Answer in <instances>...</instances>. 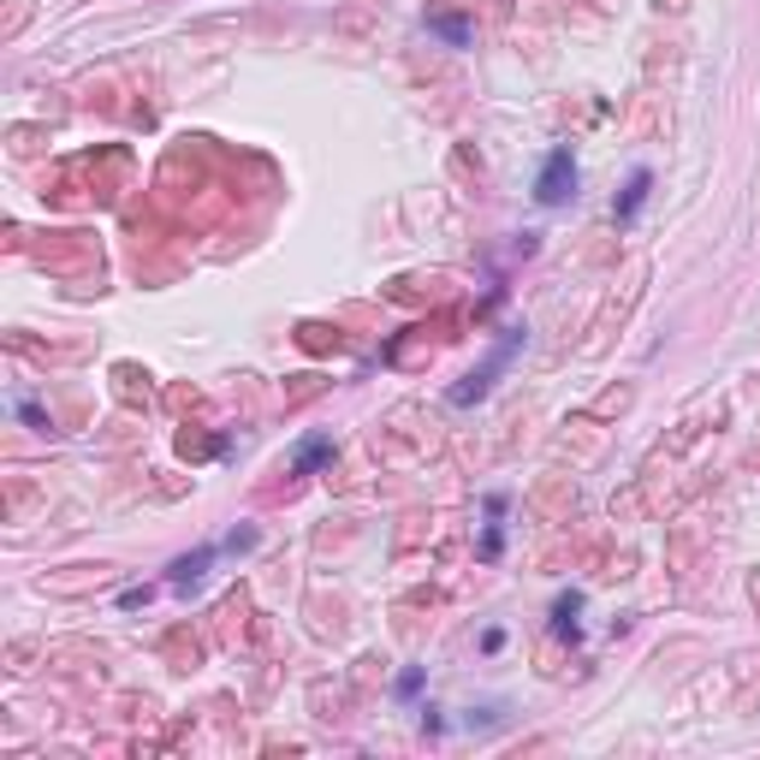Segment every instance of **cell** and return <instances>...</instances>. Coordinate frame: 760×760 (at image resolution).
<instances>
[{
  "instance_id": "277c9868",
  "label": "cell",
  "mask_w": 760,
  "mask_h": 760,
  "mask_svg": "<svg viewBox=\"0 0 760 760\" xmlns=\"http://www.w3.org/2000/svg\"><path fill=\"white\" fill-rule=\"evenodd\" d=\"M577 612H582V594H577V588L559 594V600H553V636H570V642H577Z\"/></svg>"
},
{
  "instance_id": "52a82bcc",
  "label": "cell",
  "mask_w": 760,
  "mask_h": 760,
  "mask_svg": "<svg viewBox=\"0 0 760 760\" xmlns=\"http://www.w3.org/2000/svg\"><path fill=\"white\" fill-rule=\"evenodd\" d=\"M428 30H434V36H446L452 48H464V42H470V24H464V18H446V12H434V18H428Z\"/></svg>"
},
{
  "instance_id": "6da1fadb",
  "label": "cell",
  "mask_w": 760,
  "mask_h": 760,
  "mask_svg": "<svg viewBox=\"0 0 760 760\" xmlns=\"http://www.w3.org/2000/svg\"><path fill=\"white\" fill-rule=\"evenodd\" d=\"M577 197V155L570 149H553L547 161H541V179H535V202L541 208H559V202Z\"/></svg>"
},
{
  "instance_id": "5b68a950",
  "label": "cell",
  "mask_w": 760,
  "mask_h": 760,
  "mask_svg": "<svg viewBox=\"0 0 760 760\" xmlns=\"http://www.w3.org/2000/svg\"><path fill=\"white\" fill-rule=\"evenodd\" d=\"M327 458H333V440L315 434V440H303V446H297V458H291V464H297V476H309V470H321Z\"/></svg>"
},
{
  "instance_id": "8992f818",
  "label": "cell",
  "mask_w": 760,
  "mask_h": 760,
  "mask_svg": "<svg viewBox=\"0 0 760 760\" xmlns=\"http://www.w3.org/2000/svg\"><path fill=\"white\" fill-rule=\"evenodd\" d=\"M648 167L636 173V179H630V190H624V202H618V220H636V208H642V197H648Z\"/></svg>"
},
{
  "instance_id": "7a4b0ae2",
  "label": "cell",
  "mask_w": 760,
  "mask_h": 760,
  "mask_svg": "<svg viewBox=\"0 0 760 760\" xmlns=\"http://www.w3.org/2000/svg\"><path fill=\"white\" fill-rule=\"evenodd\" d=\"M517 345H523V333H505V345H499V351H493V357H487V363H481V369H476L470 380H464V387H452V404H476V398H487V387H493V375H499V369H505V363H511V357H517Z\"/></svg>"
},
{
  "instance_id": "ba28073f",
  "label": "cell",
  "mask_w": 760,
  "mask_h": 760,
  "mask_svg": "<svg viewBox=\"0 0 760 760\" xmlns=\"http://www.w3.org/2000/svg\"><path fill=\"white\" fill-rule=\"evenodd\" d=\"M416 689H422V671H404V677H398V695H404V701H410Z\"/></svg>"
},
{
  "instance_id": "3957f363",
  "label": "cell",
  "mask_w": 760,
  "mask_h": 760,
  "mask_svg": "<svg viewBox=\"0 0 760 760\" xmlns=\"http://www.w3.org/2000/svg\"><path fill=\"white\" fill-rule=\"evenodd\" d=\"M214 565V547H197V553H185L179 565H173V588H197L202 582V570Z\"/></svg>"
}]
</instances>
